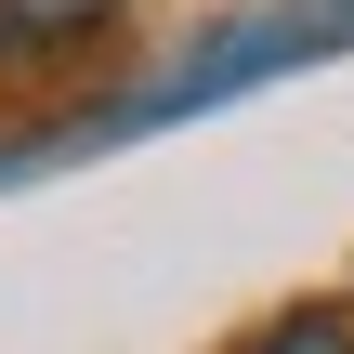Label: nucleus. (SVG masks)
Here are the masks:
<instances>
[{
    "label": "nucleus",
    "mask_w": 354,
    "mask_h": 354,
    "mask_svg": "<svg viewBox=\"0 0 354 354\" xmlns=\"http://www.w3.org/2000/svg\"><path fill=\"white\" fill-rule=\"evenodd\" d=\"M105 26H118V0H0V53H66Z\"/></svg>",
    "instance_id": "nucleus-1"
},
{
    "label": "nucleus",
    "mask_w": 354,
    "mask_h": 354,
    "mask_svg": "<svg viewBox=\"0 0 354 354\" xmlns=\"http://www.w3.org/2000/svg\"><path fill=\"white\" fill-rule=\"evenodd\" d=\"M250 354H354V328L328 315V302H302V315H276V328H263Z\"/></svg>",
    "instance_id": "nucleus-2"
},
{
    "label": "nucleus",
    "mask_w": 354,
    "mask_h": 354,
    "mask_svg": "<svg viewBox=\"0 0 354 354\" xmlns=\"http://www.w3.org/2000/svg\"><path fill=\"white\" fill-rule=\"evenodd\" d=\"M342 26H354V0H342Z\"/></svg>",
    "instance_id": "nucleus-3"
}]
</instances>
